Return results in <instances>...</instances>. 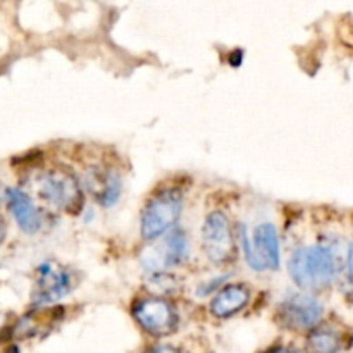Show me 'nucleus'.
Masks as SVG:
<instances>
[{"label": "nucleus", "mask_w": 353, "mask_h": 353, "mask_svg": "<svg viewBox=\"0 0 353 353\" xmlns=\"http://www.w3.org/2000/svg\"><path fill=\"white\" fill-rule=\"evenodd\" d=\"M133 317L138 326L152 336H168L179 326L178 310L162 296L138 299L133 305Z\"/></svg>", "instance_id": "nucleus-6"}, {"label": "nucleus", "mask_w": 353, "mask_h": 353, "mask_svg": "<svg viewBox=\"0 0 353 353\" xmlns=\"http://www.w3.org/2000/svg\"><path fill=\"white\" fill-rule=\"evenodd\" d=\"M250 302V290L245 285H226L210 302V314L217 319H230Z\"/></svg>", "instance_id": "nucleus-12"}, {"label": "nucleus", "mask_w": 353, "mask_h": 353, "mask_svg": "<svg viewBox=\"0 0 353 353\" xmlns=\"http://www.w3.org/2000/svg\"><path fill=\"white\" fill-rule=\"evenodd\" d=\"M347 279L353 285V240L348 245L347 252Z\"/></svg>", "instance_id": "nucleus-15"}, {"label": "nucleus", "mask_w": 353, "mask_h": 353, "mask_svg": "<svg viewBox=\"0 0 353 353\" xmlns=\"http://www.w3.org/2000/svg\"><path fill=\"white\" fill-rule=\"evenodd\" d=\"M324 307L316 296L296 295L288 296L278 309V319L286 330L292 331H314L321 323Z\"/></svg>", "instance_id": "nucleus-7"}, {"label": "nucleus", "mask_w": 353, "mask_h": 353, "mask_svg": "<svg viewBox=\"0 0 353 353\" xmlns=\"http://www.w3.org/2000/svg\"><path fill=\"white\" fill-rule=\"evenodd\" d=\"M288 274L300 290L324 292L336 278V259L327 245L296 248L288 259Z\"/></svg>", "instance_id": "nucleus-1"}, {"label": "nucleus", "mask_w": 353, "mask_h": 353, "mask_svg": "<svg viewBox=\"0 0 353 353\" xmlns=\"http://www.w3.org/2000/svg\"><path fill=\"white\" fill-rule=\"evenodd\" d=\"M85 185L102 207L114 205L123 192V178L109 165H92L85 172Z\"/></svg>", "instance_id": "nucleus-10"}, {"label": "nucleus", "mask_w": 353, "mask_h": 353, "mask_svg": "<svg viewBox=\"0 0 353 353\" xmlns=\"http://www.w3.org/2000/svg\"><path fill=\"white\" fill-rule=\"evenodd\" d=\"M265 353H299L296 350H293V348H286V347H276V348H271V350H268Z\"/></svg>", "instance_id": "nucleus-16"}, {"label": "nucleus", "mask_w": 353, "mask_h": 353, "mask_svg": "<svg viewBox=\"0 0 353 353\" xmlns=\"http://www.w3.org/2000/svg\"><path fill=\"white\" fill-rule=\"evenodd\" d=\"M190 254L188 236L185 231L172 230L164 238H159L157 245L150 248L148 257H141L145 268L152 272H162L183 264Z\"/></svg>", "instance_id": "nucleus-8"}, {"label": "nucleus", "mask_w": 353, "mask_h": 353, "mask_svg": "<svg viewBox=\"0 0 353 353\" xmlns=\"http://www.w3.org/2000/svg\"><path fill=\"white\" fill-rule=\"evenodd\" d=\"M341 348V338L331 327H316L310 331L307 340L309 353H338Z\"/></svg>", "instance_id": "nucleus-13"}, {"label": "nucleus", "mask_w": 353, "mask_h": 353, "mask_svg": "<svg viewBox=\"0 0 353 353\" xmlns=\"http://www.w3.org/2000/svg\"><path fill=\"white\" fill-rule=\"evenodd\" d=\"M71 292V276L59 265L43 262L38 268L37 286L33 293L34 305H47L64 299Z\"/></svg>", "instance_id": "nucleus-9"}, {"label": "nucleus", "mask_w": 353, "mask_h": 353, "mask_svg": "<svg viewBox=\"0 0 353 353\" xmlns=\"http://www.w3.org/2000/svg\"><path fill=\"white\" fill-rule=\"evenodd\" d=\"M38 195L55 209L78 214L83 207V190L74 174L65 169H50L38 176Z\"/></svg>", "instance_id": "nucleus-4"}, {"label": "nucleus", "mask_w": 353, "mask_h": 353, "mask_svg": "<svg viewBox=\"0 0 353 353\" xmlns=\"http://www.w3.org/2000/svg\"><path fill=\"white\" fill-rule=\"evenodd\" d=\"M6 199L7 207H9L10 214H12L17 226L21 228V231H24L26 234H34L41 230L43 217H41V212L28 193H24L19 188H9L6 192Z\"/></svg>", "instance_id": "nucleus-11"}, {"label": "nucleus", "mask_w": 353, "mask_h": 353, "mask_svg": "<svg viewBox=\"0 0 353 353\" xmlns=\"http://www.w3.org/2000/svg\"><path fill=\"white\" fill-rule=\"evenodd\" d=\"M147 353H181L178 347L169 343H162V345H155V347L148 348Z\"/></svg>", "instance_id": "nucleus-14"}, {"label": "nucleus", "mask_w": 353, "mask_h": 353, "mask_svg": "<svg viewBox=\"0 0 353 353\" xmlns=\"http://www.w3.org/2000/svg\"><path fill=\"white\" fill-rule=\"evenodd\" d=\"M6 234H7V226L2 219H0V243L6 240Z\"/></svg>", "instance_id": "nucleus-17"}, {"label": "nucleus", "mask_w": 353, "mask_h": 353, "mask_svg": "<svg viewBox=\"0 0 353 353\" xmlns=\"http://www.w3.org/2000/svg\"><path fill=\"white\" fill-rule=\"evenodd\" d=\"M202 250L212 264L223 265L234 259L236 245H234L233 228L230 217L223 210H212L205 216L200 230Z\"/></svg>", "instance_id": "nucleus-5"}, {"label": "nucleus", "mask_w": 353, "mask_h": 353, "mask_svg": "<svg viewBox=\"0 0 353 353\" xmlns=\"http://www.w3.org/2000/svg\"><path fill=\"white\" fill-rule=\"evenodd\" d=\"M185 205V193L176 186H165L155 192L141 210L140 233L147 241L165 236L179 221Z\"/></svg>", "instance_id": "nucleus-2"}, {"label": "nucleus", "mask_w": 353, "mask_h": 353, "mask_svg": "<svg viewBox=\"0 0 353 353\" xmlns=\"http://www.w3.org/2000/svg\"><path fill=\"white\" fill-rule=\"evenodd\" d=\"M240 240L245 261L255 272L276 271L281 262L278 230L271 221H261L248 228L240 224Z\"/></svg>", "instance_id": "nucleus-3"}]
</instances>
